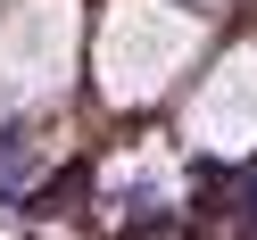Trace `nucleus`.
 <instances>
[{
    "label": "nucleus",
    "instance_id": "2",
    "mask_svg": "<svg viewBox=\"0 0 257 240\" xmlns=\"http://www.w3.org/2000/svg\"><path fill=\"white\" fill-rule=\"evenodd\" d=\"M75 0H17L0 17V116H25L67 83Z\"/></svg>",
    "mask_w": 257,
    "mask_h": 240
},
{
    "label": "nucleus",
    "instance_id": "1",
    "mask_svg": "<svg viewBox=\"0 0 257 240\" xmlns=\"http://www.w3.org/2000/svg\"><path fill=\"white\" fill-rule=\"evenodd\" d=\"M199 50V17L191 9H166V0H108L100 25V91L116 108H141L174 83Z\"/></svg>",
    "mask_w": 257,
    "mask_h": 240
},
{
    "label": "nucleus",
    "instance_id": "3",
    "mask_svg": "<svg viewBox=\"0 0 257 240\" xmlns=\"http://www.w3.org/2000/svg\"><path fill=\"white\" fill-rule=\"evenodd\" d=\"M191 141L216 149V157H232V149L257 141V50H232L199 83V100H191Z\"/></svg>",
    "mask_w": 257,
    "mask_h": 240
}]
</instances>
